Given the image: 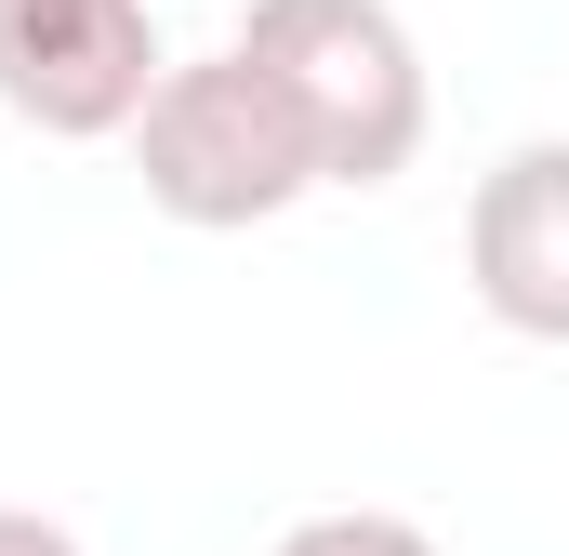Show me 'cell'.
<instances>
[{
  "instance_id": "6da1fadb",
  "label": "cell",
  "mask_w": 569,
  "mask_h": 556,
  "mask_svg": "<svg viewBox=\"0 0 569 556\" xmlns=\"http://www.w3.org/2000/svg\"><path fill=\"white\" fill-rule=\"evenodd\" d=\"M239 53L291 93L318 186H385L425 146V53L385 0H252Z\"/></svg>"
},
{
  "instance_id": "7a4b0ae2",
  "label": "cell",
  "mask_w": 569,
  "mask_h": 556,
  "mask_svg": "<svg viewBox=\"0 0 569 556\" xmlns=\"http://www.w3.org/2000/svg\"><path fill=\"white\" fill-rule=\"evenodd\" d=\"M133 159H146V199L172 226H266V212H291L318 186V146L291 120V93L239 40L199 53V67H159V93L133 120Z\"/></svg>"
},
{
  "instance_id": "3957f363",
  "label": "cell",
  "mask_w": 569,
  "mask_h": 556,
  "mask_svg": "<svg viewBox=\"0 0 569 556\" xmlns=\"http://www.w3.org/2000/svg\"><path fill=\"white\" fill-rule=\"evenodd\" d=\"M159 93V27L146 0H0V107L27 133H133Z\"/></svg>"
},
{
  "instance_id": "277c9868",
  "label": "cell",
  "mask_w": 569,
  "mask_h": 556,
  "mask_svg": "<svg viewBox=\"0 0 569 556\" xmlns=\"http://www.w3.org/2000/svg\"><path fill=\"white\" fill-rule=\"evenodd\" d=\"M463 266H477V305L530 345H569V133L517 146L477 212H463Z\"/></svg>"
},
{
  "instance_id": "5b68a950",
  "label": "cell",
  "mask_w": 569,
  "mask_h": 556,
  "mask_svg": "<svg viewBox=\"0 0 569 556\" xmlns=\"http://www.w3.org/2000/svg\"><path fill=\"white\" fill-rule=\"evenodd\" d=\"M279 556H437V544L411 530V517H371V504H358V517H305Z\"/></svg>"
},
{
  "instance_id": "8992f818",
  "label": "cell",
  "mask_w": 569,
  "mask_h": 556,
  "mask_svg": "<svg viewBox=\"0 0 569 556\" xmlns=\"http://www.w3.org/2000/svg\"><path fill=\"white\" fill-rule=\"evenodd\" d=\"M0 556H80V544H67L53 517H13V504H0Z\"/></svg>"
}]
</instances>
